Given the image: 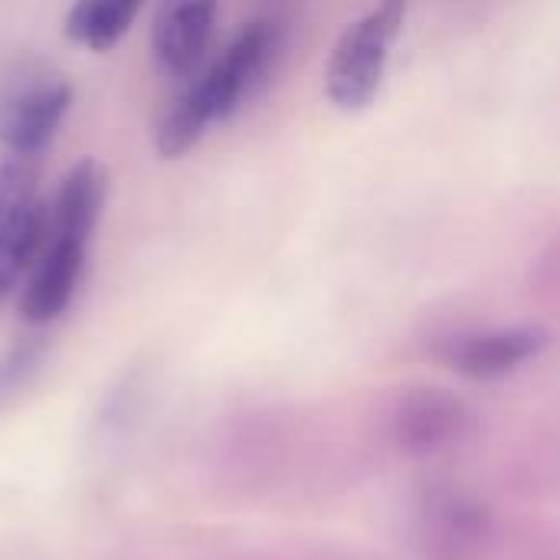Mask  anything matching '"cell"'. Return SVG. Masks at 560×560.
Segmentation results:
<instances>
[{
    "label": "cell",
    "instance_id": "12",
    "mask_svg": "<svg viewBox=\"0 0 560 560\" xmlns=\"http://www.w3.org/2000/svg\"><path fill=\"white\" fill-rule=\"evenodd\" d=\"M36 194V171L30 167V158L7 154L0 158V223H7L16 210L33 203Z\"/></svg>",
    "mask_w": 560,
    "mask_h": 560
},
{
    "label": "cell",
    "instance_id": "3",
    "mask_svg": "<svg viewBox=\"0 0 560 560\" xmlns=\"http://www.w3.org/2000/svg\"><path fill=\"white\" fill-rule=\"evenodd\" d=\"M72 105V85L33 62L0 75V144L7 154L33 158L59 131Z\"/></svg>",
    "mask_w": 560,
    "mask_h": 560
},
{
    "label": "cell",
    "instance_id": "1",
    "mask_svg": "<svg viewBox=\"0 0 560 560\" xmlns=\"http://www.w3.org/2000/svg\"><path fill=\"white\" fill-rule=\"evenodd\" d=\"M282 49V30L272 20L249 23L223 56L174 102L154 131V148L164 161L184 158L213 121H226L266 82Z\"/></svg>",
    "mask_w": 560,
    "mask_h": 560
},
{
    "label": "cell",
    "instance_id": "10",
    "mask_svg": "<svg viewBox=\"0 0 560 560\" xmlns=\"http://www.w3.org/2000/svg\"><path fill=\"white\" fill-rule=\"evenodd\" d=\"M49 230V207L36 197L23 210H16L7 223H0V302L30 276L33 262L43 253Z\"/></svg>",
    "mask_w": 560,
    "mask_h": 560
},
{
    "label": "cell",
    "instance_id": "5",
    "mask_svg": "<svg viewBox=\"0 0 560 560\" xmlns=\"http://www.w3.org/2000/svg\"><path fill=\"white\" fill-rule=\"evenodd\" d=\"M489 538V512L459 492L430 495L417 515V545L427 560H476Z\"/></svg>",
    "mask_w": 560,
    "mask_h": 560
},
{
    "label": "cell",
    "instance_id": "7",
    "mask_svg": "<svg viewBox=\"0 0 560 560\" xmlns=\"http://www.w3.org/2000/svg\"><path fill=\"white\" fill-rule=\"evenodd\" d=\"M469 430V410L446 390H413L394 417V440L410 456H430Z\"/></svg>",
    "mask_w": 560,
    "mask_h": 560
},
{
    "label": "cell",
    "instance_id": "4",
    "mask_svg": "<svg viewBox=\"0 0 560 560\" xmlns=\"http://www.w3.org/2000/svg\"><path fill=\"white\" fill-rule=\"evenodd\" d=\"M85 253H89L85 236L62 233L52 226L46 230L43 253L33 262L20 295V312L30 325H49L69 308L85 269Z\"/></svg>",
    "mask_w": 560,
    "mask_h": 560
},
{
    "label": "cell",
    "instance_id": "13",
    "mask_svg": "<svg viewBox=\"0 0 560 560\" xmlns=\"http://www.w3.org/2000/svg\"><path fill=\"white\" fill-rule=\"evenodd\" d=\"M33 361H36V351H33V348H16V351L0 364V400H3L7 390H13V387L26 377V371L33 368Z\"/></svg>",
    "mask_w": 560,
    "mask_h": 560
},
{
    "label": "cell",
    "instance_id": "2",
    "mask_svg": "<svg viewBox=\"0 0 560 560\" xmlns=\"http://www.w3.org/2000/svg\"><path fill=\"white\" fill-rule=\"evenodd\" d=\"M407 16V0H381L368 16L351 23L325 66V92L341 112L368 108L384 82L390 46Z\"/></svg>",
    "mask_w": 560,
    "mask_h": 560
},
{
    "label": "cell",
    "instance_id": "8",
    "mask_svg": "<svg viewBox=\"0 0 560 560\" xmlns=\"http://www.w3.org/2000/svg\"><path fill=\"white\" fill-rule=\"evenodd\" d=\"M548 348V335L535 325L466 335L450 345V364L472 381H499Z\"/></svg>",
    "mask_w": 560,
    "mask_h": 560
},
{
    "label": "cell",
    "instance_id": "6",
    "mask_svg": "<svg viewBox=\"0 0 560 560\" xmlns=\"http://www.w3.org/2000/svg\"><path fill=\"white\" fill-rule=\"evenodd\" d=\"M220 0H161L151 26V52L164 75L187 79L213 36Z\"/></svg>",
    "mask_w": 560,
    "mask_h": 560
},
{
    "label": "cell",
    "instance_id": "11",
    "mask_svg": "<svg viewBox=\"0 0 560 560\" xmlns=\"http://www.w3.org/2000/svg\"><path fill=\"white\" fill-rule=\"evenodd\" d=\"M144 0H72L66 13V36L92 52H108L135 23Z\"/></svg>",
    "mask_w": 560,
    "mask_h": 560
},
{
    "label": "cell",
    "instance_id": "9",
    "mask_svg": "<svg viewBox=\"0 0 560 560\" xmlns=\"http://www.w3.org/2000/svg\"><path fill=\"white\" fill-rule=\"evenodd\" d=\"M105 197H108V171L98 161L82 158L59 180L56 200L49 203V226L92 240L98 217L105 210Z\"/></svg>",
    "mask_w": 560,
    "mask_h": 560
}]
</instances>
